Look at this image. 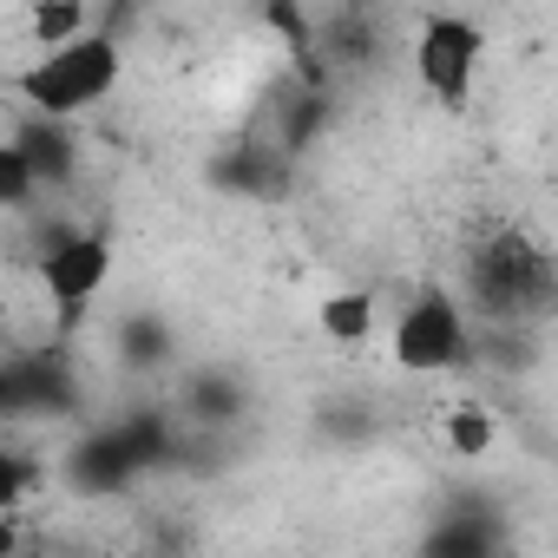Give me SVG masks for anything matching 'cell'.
Returning <instances> with one entry per match:
<instances>
[{"label": "cell", "mask_w": 558, "mask_h": 558, "mask_svg": "<svg viewBox=\"0 0 558 558\" xmlns=\"http://www.w3.org/2000/svg\"><path fill=\"white\" fill-rule=\"evenodd\" d=\"M119 80H125V47H119V34L99 21L86 40H73V47H60V53H34L27 66H14V73H8V93L21 99V112H40V119H53V125H73V119H86L93 106H106V99L119 93Z\"/></svg>", "instance_id": "7a4b0ae2"}, {"label": "cell", "mask_w": 558, "mask_h": 558, "mask_svg": "<svg viewBox=\"0 0 558 558\" xmlns=\"http://www.w3.org/2000/svg\"><path fill=\"white\" fill-rule=\"evenodd\" d=\"M336 125V93L329 86H303V80H283L276 86V106H269V145L283 158H310Z\"/></svg>", "instance_id": "30bf717a"}, {"label": "cell", "mask_w": 558, "mask_h": 558, "mask_svg": "<svg viewBox=\"0 0 558 558\" xmlns=\"http://www.w3.org/2000/svg\"><path fill=\"white\" fill-rule=\"evenodd\" d=\"M0 408L14 421H80L86 388H80V368H73L66 342L27 349V355H14L0 368Z\"/></svg>", "instance_id": "52a82bcc"}, {"label": "cell", "mask_w": 558, "mask_h": 558, "mask_svg": "<svg viewBox=\"0 0 558 558\" xmlns=\"http://www.w3.org/2000/svg\"><path fill=\"white\" fill-rule=\"evenodd\" d=\"M250 414V381L230 368V362H210V368H191L184 388H178V421L197 427V434H223Z\"/></svg>", "instance_id": "7c38bea8"}, {"label": "cell", "mask_w": 558, "mask_h": 558, "mask_svg": "<svg viewBox=\"0 0 558 558\" xmlns=\"http://www.w3.org/2000/svg\"><path fill=\"white\" fill-rule=\"evenodd\" d=\"M316 329H323L329 342H342V349L375 342V329H381L375 290H336V296H323V303H316Z\"/></svg>", "instance_id": "5bb4252c"}, {"label": "cell", "mask_w": 558, "mask_h": 558, "mask_svg": "<svg viewBox=\"0 0 558 558\" xmlns=\"http://www.w3.org/2000/svg\"><path fill=\"white\" fill-rule=\"evenodd\" d=\"M40 283L60 310V329H80L112 283V236L93 223H53L40 236Z\"/></svg>", "instance_id": "5b68a950"}, {"label": "cell", "mask_w": 558, "mask_h": 558, "mask_svg": "<svg viewBox=\"0 0 558 558\" xmlns=\"http://www.w3.org/2000/svg\"><path fill=\"white\" fill-rule=\"evenodd\" d=\"M290 178H296V158H283L263 132L223 145L210 158V184L230 191V197H250V204H276V197H290Z\"/></svg>", "instance_id": "9c48e42d"}, {"label": "cell", "mask_w": 558, "mask_h": 558, "mask_svg": "<svg viewBox=\"0 0 558 558\" xmlns=\"http://www.w3.org/2000/svg\"><path fill=\"white\" fill-rule=\"evenodd\" d=\"M408 60H414L421 93H427L440 112H466V106H473V86H480V66H486V34H480V21H466V14H427V21L414 27Z\"/></svg>", "instance_id": "8992f818"}, {"label": "cell", "mask_w": 558, "mask_h": 558, "mask_svg": "<svg viewBox=\"0 0 558 558\" xmlns=\"http://www.w3.org/2000/svg\"><path fill=\"white\" fill-rule=\"evenodd\" d=\"M112 355H119L125 375H158V368L178 362V329H171L158 310H132V316H119V329H112Z\"/></svg>", "instance_id": "4fadbf2b"}, {"label": "cell", "mask_w": 558, "mask_h": 558, "mask_svg": "<svg viewBox=\"0 0 558 558\" xmlns=\"http://www.w3.org/2000/svg\"><path fill=\"white\" fill-rule=\"evenodd\" d=\"M34 197H40V184H34V171L21 165V151L14 145H0V204H8V210H34Z\"/></svg>", "instance_id": "e0dca14e"}, {"label": "cell", "mask_w": 558, "mask_h": 558, "mask_svg": "<svg viewBox=\"0 0 558 558\" xmlns=\"http://www.w3.org/2000/svg\"><path fill=\"white\" fill-rule=\"evenodd\" d=\"M414 558H519V545H512V525H506L499 506H486V499H453V506H440V512L427 519Z\"/></svg>", "instance_id": "ba28073f"}, {"label": "cell", "mask_w": 558, "mask_h": 558, "mask_svg": "<svg viewBox=\"0 0 558 558\" xmlns=\"http://www.w3.org/2000/svg\"><path fill=\"white\" fill-rule=\"evenodd\" d=\"M47 480L73 499H125L151 480V466H145L125 421H93V427H73V440L60 447Z\"/></svg>", "instance_id": "277c9868"}, {"label": "cell", "mask_w": 558, "mask_h": 558, "mask_svg": "<svg viewBox=\"0 0 558 558\" xmlns=\"http://www.w3.org/2000/svg\"><path fill=\"white\" fill-rule=\"evenodd\" d=\"M8 145H14L21 165L34 171L40 197L66 191V184L80 178V138H73V125H53V119H40V112H21V119L8 125Z\"/></svg>", "instance_id": "8fae6325"}, {"label": "cell", "mask_w": 558, "mask_h": 558, "mask_svg": "<svg viewBox=\"0 0 558 558\" xmlns=\"http://www.w3.org/2000/svg\"><path fill=\"white\" fill-rule=\"evenodd\" d=\"M388 355L408 375H460V368L480 362V323L460 303V290L427 283L421 296L401 303V316L388 329Z\"/></svg>", "instance_id": "3957f363"}, {"label": "cell", "mask_w": 558, "mask_h": 558, "mask_svg": "<svg viewBox=\"0 0 558 558\" xmlns=\"http://www.w3.org/2000/svg\"><path fill=\"white\" fill-rule=\"evenodd\" d=\"M440 427H447V447H453L460 460H486V453H493V440H499V421H493V408H486V401H453Z\"/></svg>", "instance_id": "9a60e30c"}, {"label": "cell", "mask_w": 558, "mask_h": 558, "mask_svg": "<svg viewBox=\"0 0 558 558\" xmlns=\"http://www.w3.org/2000/svg\"><path fill=\"white\" fill-rule=\"evenodd\" d=\"M551 323H558V310H551Z\"/></svg>", "instance_id": "ac0fdd59"}, {"label": "cell", "mask_w": 558, "mask_h": 558, "mask_svg": "<svg viewBox=\"0 0 558 558\" xmlns=\"http://www.w3.org/2000/svg\"><path fill=\"white\" fill-rule=\"evenodd\" d=\"M316 434L323 440H375V408L368 401H329L323 414H316Z\"/></svg>", "instance_id": "2e32d148"}, {"label": "cell", "mask_w": 558, "mask_h": 558, "mask_svg": "<svg viewBox=\"0 0 558 558\" xmlns=\"http://www.w3.org/2000/svg\"><path fill=\"white\" fill-rule=\"evenodd\" d=\"M460 303L480 329L525 336L558 310V263L525 223H480L460 256Z\"/></svg>", "instance_id": "6da1fadb"}]
</instances>
